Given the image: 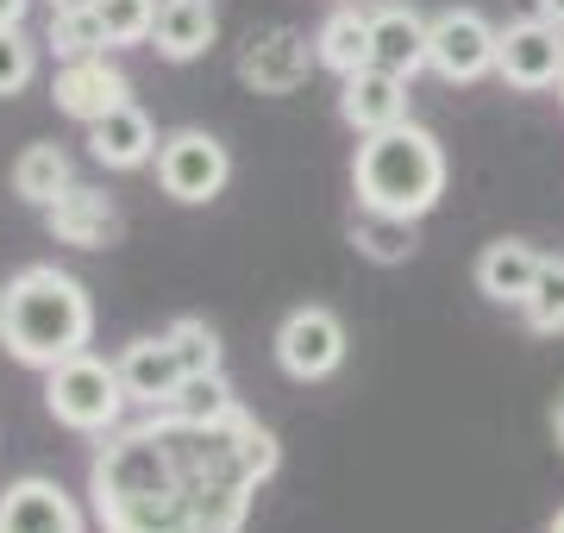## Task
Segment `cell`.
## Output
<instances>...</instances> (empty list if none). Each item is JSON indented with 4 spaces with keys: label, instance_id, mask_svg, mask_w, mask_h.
I'll return each mask as SVG.
<instances>
[{
    "label": "cell",
    "instance_id": "28",
    "mask_svg": "<svg viewBox=\"0 0 564 533\" xmlns=\"http://www.w3.org/2000/svg\"><path fill=\"white\" fill-rule=\"evenodd\" d=\"M25 7H32V0H0V32H7V25H25Z\"/></svg>",
    "mask_w": 564,
    "mask_h": 533
},
{
    "label": "cell",
    "instance_id": "2",
    "mask_svg": "<svg viewBox=\"0 0 564 533\" xmlns=\"http://www.w3.org/2000/svg\"><path fill=\"white\" fill-rule=\"evenodd\" d=\"M95 302L88 289L57 264H25L7 276V351L32 370H57L63 358L88 351Z\"/></svg>",
    "mask_w": 564,
    "mask_h": 533
},
{
    "label": "cell",
    "instance_id": "23",
    "mask_svg": "<svg viewBox=\"0 0 564 533\" xmlns=\"http://www.w3.org/2000/svg\"><path fill=\"white\" fill-rule=\"evenodd\" d=\"M527 327L533 333H564V258H545L533 276V295L521 302Z\"/></svg>",
    "mask_w": 564,
    "mask_h": 533
},
{
    "label": "cell",
    "instance_id": "19",
    "mask_svg": "<svg viewBox=\"0 0 564 533\" xmlns=\"http://www.w3.org/2000/svg\"><path fill=\"white\" fill-rule=\"evenodd\" d=\"M314 51H321V63L333 76L364 69V63H370V13H364V7H333L321 20V32H314Z\"/></svg>",
    "mask_w": 564,
    "mask_h": 533
},
{
    "label": "cell",
    "instance_id": "30",
    "mask_svg": "<svg viewBox=\"0 0 564 533\" xmlns=\"http://www.w3.org/2000/svg\"><path fill=\"white\" fill-rule=\"evenodd\" d=\"M552 433H558V446H564V395H558V409H552Z\"/></svg>",
    "mask_w": 564,
    "mask_h": 533
},
{
    "label": "cell",
    "instance_id": "8",
    "mask_svg": "<svg viewBox=\"0 0 564 533\" xmlns=\"http://www.w3.org/2000/svg\"><path fill=\"white\" fill-rule=\"evenodd\" d=\"M276 365L295 383H321L345 365V327L333 308H295L276 327Z\"/></svg>",
    "mask_w": 564,
    "mask_h": 533
},
{
    "label": "cell",
    "instance_id": "5",
    "mask_svg": "<svg viewBox=\"0 0 564 533\" xmlns=\"http://www.w3.org/2000/svg\"><path fill=\"white\" fill-rule=\"evenodd\" d=\"M226 176H232V157H226V144L214 132H202V126H182V132H170L158 144V183L170 202L207 207L226 188Z\"/></svg>",
    "mask_w": 564,
    "mask_h": 533
},
{
    "label": "cell",
    "instance_id": "12",
    "mask_svg": "<svg viewBox=\"0 0 564 533\" xmlns=\"http://www.w3.org/2000/svg\"><path fill=\"white\" fill-rule=\"evenodd\" d=\"M51 95H57V113H69V120H82V126H95L101 113H113V107L132 95V83H126L120 63H107V51H101V57L63 63L57 83H51Z\"/></svg>",
    "mask_w": 564,
    "mask_h": 533
},
{
    "label": "cell",
    "instance_id": "18",
    "mask_svg": "<svg viewBox=\"0 0 564 533\" xmlns=\"http://www.w3.org/2000/svg\"><path fill=\"white\" fill-rule=\"evenodd\" d=\"M214 32H220L214 0H163L151 44H158V57H170V63H195V57H207Z\"/></svg>",
    "mask_w": 564,
    "mask_h": 533
},
{
    "label": "cell",
    "instance_id": "14",
    "mask_svg": "<svg viewBox=\"0 0 564 533\" xmlns=\"http://www.w3.org/2000/svg\"><path fill=\"white\" fill-rule=\"evenodd\" d=\"M44 226H51V239H57V246L101 251V246H113V232H120V207L107 202L101 188L69 183L57 202L44 207Z\"/></svg>",
    "mask_w": 564,
    "mask_h": 533
},
{
    "label": "cell",
    "instance_id": "1",
    "mask_svg": "<svg viewBox=\"0 0 564 533\" xmlns=\"http://www.w3.org/2000/svg\"><path fill=\"white\" fill-rule=\"evenodd\" d=\"M276 465V433L245 409L220 421L151 409L132 427L101 433L88 496L107 533H245L251 496Z\"/></svg>",
    "mask_w": 564,
    "mask_h": 533
},
{
    "label": "cell",
    "instance_id": "17",
    "mask_svg": "<svg viewBox=\"0 0 564 533\" xmlns=\"http://www.w3.org/2000/svg\"><path fill=\"white\" fill-rule=\"evenodd\" d=\"M540 264L545 258L527 246V239H496V246H484V258H477V289H484L489 302H502V308H521L527 295H533Z\"/></svg>",
    "mask_w": 564,
    "mask_h": 533
},
{
    "label": "cell",
    "instance_id": "25",
    "mask_svg": "<svg viewBox=\"0 0 564 533\" xmlns=\"http://www.w3.org/2000/svg\"><path fill=\"white\" fill-rule=\"evenodd\" d=\"M170 346H176V358H182V370H188V377L220 370V339H214V327H207V320H195V314L170 320Z\"/></svg>",
    "mask_w": 564,
    "mask_h": 533
},
{
    "label": "cell",
    "instance_id": "15",
    "mask_svg": "<svg viewBox=\"0 0 564 533\" xmlns=\"http://www.w3.org/2000/svg\"><path fill=\"white\" fill-rule=\"evenodd\" d=\"M113 365H120L126 395H132V402H144V409H170V402H176V390L188 383V370H182L176 346H170V333H158V339H132Z\"/></svg>",
    "mask_w": 564,
    "mask_h": 533
},
{
    "label": "cell",
    "instance_id": "24",
    "mask_svg": "<svg viewBox=\"0 0 564 533\" xmlns=\"http://www.w3.org/2000/svg\"><path fill=\"white\" fill-rule=\"evenodd\" d=\"M170 409L188 414V421H220V414L239 409V395H232V383H226V370H207V377H188V383H182Z\"/></svg>",
    "mask_w": 564,
    "mask_h": 533
},
{
    "label": "cell",
    "instance_id": "20",
    "mask_svg": "<svg viewBox=\"0 0 564 533\" xmlns=\"http://www.w3.org/2000/svg\"><path fill=\"white\" fill-rule=\"evenodd\" d=\"M69 183H76V170H69V151L63 144H25L20 164H13V195L32 207H51Z\"/></svg>",
    "mask_w": 564,
    "mask_h": 533
},
{
    "label": "cell",
    "instance_id": "3",
    "mask_svg": "<svg viewBox=\"0 0 564 533\" xmlns=\"http://www.w3.org/2000/svg\"><path fill=\"white\" fill-rule=\"evenodd\" d=\"M351 183H358V207L421 220V214H433L440 195H445V151H440V139L414 120L389 126V132H364Z\"/></svg>",
    "mask_w": 564,
    "mask_h": 533
},
{
    "label": "cell",
    "instance_id": "31",
    "mask_svg": "<svg viewBox=\"0 0 564 533\" xmlns=\"http://www.w3.org/2000/svg\"><path fill=\"white\" fill-rule=\"evenodd\" d=\"M63 7H95V0H51V13H63Z\"/></svg>",
    "mask_w": 564,
    "mask_h": 533
},
{
    "label": "cell",
    "instance_id": "4",
    "mask_svg": "<svg viewBox=\"0 0 564 533\" xmlns=\"http://www.w3.org/2000/svg\"><path fill=\"white\" fill-rule=\"evenodd\" d=\"M126 383H120V365H107L95 351H76L63 358L57 370H44V409L57 414V427L69 433H113L126 414Z\"/></svg>",
    "mask_w": 564,
    "mask_h": 533
},
{
    "label": "cell",
    "instance_id": "29",
    "mask_svg": "<svg viewBox=\"0 0 564 533\" xmlns=\"http://www.w3.org/2000/svg\"><path fill=\"white\" fill-rule=\"evenodd\" d=\"M533 13H540V20H552L564 32V0H533Z\"/></svg>",
    "mask_w": 564,
    "mask_h": 533
},
{
    "label": "cell",
    "instance_id": "13",
    "mask_svg": "<svg viewBox=\"0 0 564 533\" xmlns=\"http://www.w3.org/2000/svg\"><path fill=\"white\" fill-rule=\"evenodd\" d=\"M370 63L414 83L421 69H433V20L414 7H377L370 13Z\"/></svg>",
    "mask_w": 564,
    "mask_h": 533
},
{
    "label": "cell",
    "instance_id": "22",
    "mask_svg": "<svg viewBox=\"0 0 564 533\" xmlns=\"http://www.w3.org/2000/svg\"><path fill=\"white\" fill-rule=\"evenodd\" d=\"M51 51H57L63 63H76V57H101L107 44V20H101V7H63V13H51Z\"/></svg>",
    "mask_w": 564,
    "mask_h": 533
},
{
    "label": "cell",
    "instance_id": "27",
    "mask_svg": "<svg viewBox=\"0 0 564 533\" xmlns=\"http://www.w3.org/2000/svg\"><path fill=\"white\" fill-rule=\"evenodd\" d=\"M32 76H39V44L25 39L20 25H7V32H0V101L20 95V88H32Z\"/></svg>",
    "mask_w": 564,
    "mask_h": 533
},
{
    "label": "cell",
    "instance_id": "9",
    "mask_svg": "<svg viewBox=\"0 0 564 533\" xmlns=\"http://www.w3.org/2000/svg\"><path fill=\"white\" fill-rule=\"evenodd\" d=\"M321 51L289 32V25H270V32H251V44L239 51V83L258 88V95H295V88L314 76Z\"/></svg>",
    "mask_w": 564,
    "mask_h": 533
},
{
    "label": "cell",
    "instance_id": "16",
    "mask_svg": "<svg viewBox=\"0 0 564 533\" xmlns=\"http://www.w3.org/2000/svg\"><path fill=\"white\" fill-rule=\"evenodd\" d=\"M158 126H151V113L132 101H120L113 113H101V120L88 126V151H95V164L107 170H139L158 157Z\"/></svg>",
    "mask_w": 564,
    "mask_h": 533
},
{
    "label": "cell",
    "instance_id": "26",
    "mask_svg": "<svg viewBox=\"0 0 564 533\" xmlns=\"http://www.w3.org/2000/svg\"><path fill=\"white\" fill-rule=\"evenodd\" d=\"M107 20V39L113 44H144L158 32V7L163 0H95Z\"/></svg>",
    "mask_w": 564,
    "mask_h": 533
},
{
    "label": "cell",
    "instance_id": "6",
    "mask_svg": "<svg viewBox=\"0 0 564 533\" xmlns=\"http://www.w3.org/2000/svg\"><path fill=\"white\" fill-rule=\"evenodd\" d=\"M496 51H502V32L477 13V7H445L433 13V76L452 88L484 83L496 69Z\"/></svg>",
    "mask_w": 564,
    "mask_h": 533
},
{
    "label": "cell",
    "instance_id": "33",
    "mask_svg": "<svg viewBox=\"0 0 564 533\" xmlns=\"http://www.w3.org/2000/svg\"><path fill=\"white\" fill-rule=\"evenodd\" d=\"M0 333H7V289H0Z\"/></svg>",
    "mask_w": 564,
    "mask_h": 533
},
{
    "label": "cell",
    "instance_id": "11",
    "mask_svg": "<svg viewBox=\"0 0 564 533\" xmlns=\"http://www.w3.org/2000/svg\"><path fill=\"white\" fill-rule=\"evenodd\" d=\"M339 113L351 132H389L408 120V76L383 69V63H364L351 76H339Z\"/></svg>",
    "mask_w": 564,
    "mask_h": 533
},
{
    "label": "cell",
    "instance_id": "7",
    "mask_svg": "<svg viewBox=\"0 0 564 533\" xmlns=\"http://www.w3.org/2000/svg\"><path fill=\"white\" fill-rule=\"evenodd\" d=\"M496 76L521 95H545L564 83V32L540 13L502 25V51H496Z\"/></svg>",
    "mask_w": 564,
    "mask_h": 533
},
{
    "label": "cell",
    "instance_id": "32",
    "mask_svg": "<svg viewBox=\"0 0 564 533\" xmlns=\"http://www.w3.org/2000/svg\"><path fill=\"white\" fill-rule=\"evenodd\" d=\"M545 533H564V509H558V514H552V527H545Z\"/></svg>",
    "mask_w": 564,
    "mask_h": 533
},
{
    "label": "cell",
    "instance_id": "34",
    "mask_svg": "<svg viewBox=\"0 0 564 533\" xmlns=\"http://www.w3.org/2000/svg\"><path fill=\"white\" fill-rule=\"evenodd\" d=\"M558 101H564V83H558Z\"/></svg>",
    "mask_w": 564,
    "mask_h": 533
},
{
    "label": "cell",
    "instance_id": "21",
    "mask_svg": "<svg viewBox=\"0 0 564 533\" xmlns=\"http://www.w3.org/2000/svg\"><path fill=\"white\" fill-rule=\"evenodd\" d=\"M351 246L364 258H377V264H408L414 258V220L402 214H377V207H358V220H351Z\"/></svg>",
    "mask_w": 564,
    "mask_h": 533
},
{
    "label": "cell",
    "instance_id": "10",
    "mask_svg": "<svg viewBox=\"0 0 564 533\" xmlns=\"http://www.w3.org/2000/svg\"><path fill=\"white\" fill-rule=\"evenodd\" d=\"M76 496L63 490L57 477H20L0 490V533H82Z\"/></svg>",
    "mask_w": 564,
    "mask_h": 533
}]
</instances>
